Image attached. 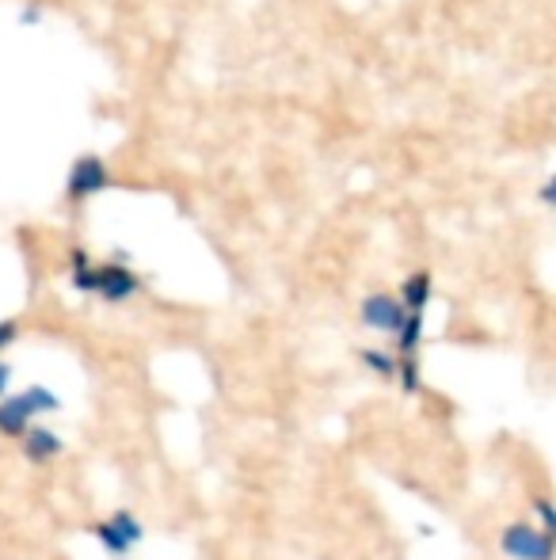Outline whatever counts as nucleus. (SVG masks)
I'll use <instances>...</instances> for the list:
<instances>
[{
  "instance_id": "obj_1",
  "label": "nucleus",
  "mask_w": 556,
  "mask_h": 560,
  "mask_svg": "<svg viewBox=\"0 0 556 560\" xmlns=\"http://www.w3.org/2000/svg\"><path fill=\"white\" fill-rule=\"evenodd\" d=\"M73 282L76 290H92V294L107 298V302H127L130 294H138V275L122 264H92L84 259V252L73 256Z\"/></svg>"
},
{
  "instance_id": "obj_2",
  "label": "nucleus",
  "mask_w": 556,
  "mask_h": 560,
  "mask_svg": "<svg viewBox=\"0 0 556 560\" xmlns=\"http://www.w3.org/2000/svg\"><path fill=\"white\" fill-rule=\"evenodd\" d=\"M107 187H111V168H107L104 156H96V153L76 156L73 168H69V179H66L69 199H76V202L92 199V195L107 191Z\"/></svg>"
},
{
  "instance_id": "obj_3",
  "label": "nucleus",
  "mask_w": 556,
  "mask_h": 560,
  "mask_svg": "<svg viewBox=\"0 0 556 560\" xmlns=\"http://www.w3.org/2000/svg\"><path fill=\"white\" fill-rule=\"evenodd\" d=\"M96 538L104 541V546L111 549L115 557H122L130 546H134V541H141V526H138V518H134V515L119 511L115 518H107V523H99V526H96Z\"/></svg>"
},
{
  "instance_id": "obj_4",
  "label": "nucleus",
  "mask_w": 556,
  "mask_h": 560,
  "mask_svg": "<svg viewBox=\"0 0 556 560\" xmlns=\"http://www.w3.org/2000/svg\"><path fill=\"white\" fill-rule=\"evenodd\" d=\"M363 317H366V325H374V328H401V305L389 294H374L370 302L363 305Z\"/></svg>"
},
{
  "instance_id": "obj_5",
  "label": "nucleus",
  "mask_w": 556,
  "mask_h": 560,
  "mask_svg": "<svg viewBox=\"0 0 556 560\" xmlns=\"http://www.w3.org/2000/svg\"><path fill=\"white\" fill-rule=\"evenodd\" d=\"M58 450H61L58 435H54V431H46V428H31L27 435H23V454H27V462H35V465L50 462Z\"/></svg>"
},
{
  "instance_id": "obj_6",
  "label": "nucleus",
  "mask_w": 556,
  "mask_h": 560,
  "mask_svg": "<svg viewBox=\"0 0 556 560\" xmlns=\"http://www.w3.org/2000/svg\"><path fill=\"white\" fill-rule=\"evenodd\" d=\"M423 298H427V279H412V282H409V302H412V305H419Z\"/></svg>"
},
{
  "instance_id": "obj_7",
  "label": "nucleus",
  "mask_w": 556,
  "mask_h": 560,
  "mask_svg": "<svg viewBox=\"0 0 556 560\" xmlns=\"http://www.w3.org/2000/svg\"><path fill=\"white\" fill-rule=\"evenodd\" d=\"M15 336H20V328H15V320H0V347H8Z\"/></svg>"
},
{
  "instance_id": "obj_8",
  "label": "nucleus",
  "mask_w": 556,
  "mask_h": 560,
  "mask_svg": "<svg viewBox=\"0 0 556 560\" xmlns=\"http://www.w3.org/2000/svg\"><path fill=\"white\" fill-rule=\"evenodd\" d=\"M4 385H8V366L0 362V393H4Z\"/></svg>"
}]
</instances>
